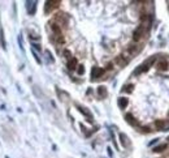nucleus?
I'll return each mask as SVG.
<instances>
[{"instance_id":"nucleus-1","label":"nucleus","mask_w":169,"mask_h":158,"mask_svg":"<svg viewBox=\"0 0 169 158\" xmlns=\"http://www.w3.org/2000/svg\"><path fill=\"white\" fill-rule=\"evenodd\" d=\"M155 59H156V58H151L150 60H147L146 63H143L142 65H139V67H138V68L135 69L134 74L137 76V74H140V73H143V72H147V71L150 69V65H151V64H152V63L155 61Z\"/></svg>"},{"instance_id":"nucleus-2","label":"nucleus","mask_w":169,"mask_h":158,"mask_svg":"<svg viewBox=\"0 0 169 158\" xmlns=\"http://www.w3.org/2000/svg\"><path fill=\"white\" fill-rule=\"evenodd\" d=\"M143 34H144V25H140V26H138L134 30V33H133V41L134 42H139L142 39Z\"/></svg>"},{"instance_id":"nucleus-3","label":"nucleus","mask_w":169,"mask_h":158,"mask_svg":"<svg viewBox=\"0 0 169 158\" xmlns=\"http://www.w3.org/2000/svg\"><path fill=\"white\" fill-rule=\"evenodd\" d=\"M55 20H56V24H57V25L60 24V25H64V26H65V25L68 24V17L65 16V13H57L56 17H55Z\"/></svg>"},{"instance_id":"nucleus-4","label":"nucleus","mask_w":169,"mask_h":158,"mask_svg":"<svg viewBox=\"0 0 169 158\" xmlns=\"http://www.w3.org/2000/svg\"><path fill=\"white\" fill-rule=\"evenodd\" d=\"M59 4H60V2H47V3H46V7H44L46 13L52 12L55 8H57V7H59Z\"/></svg>"},{"instance_id":"nucleus-5","label":"nucleus","mask_w":169,"mask_h":158,"mask_svg":"<svg viewBox=\"0 0 169 158\" xmlns=\"http://www.w3.org/2000/svg\"><path fill=\"white\" fill-rule=\"evenodd\" d=\"M116 63L120 65V67H125L128 63H129V56L126 55H118L116 58Z\"/></svg>"},{"instance_id":"nucleus-6","label":"nucleus","mask_w":169,"mask_h":158,"mask_svg":"<svg viewBox=\"0 0 169 158\" xmlns=\"http://www.w3.org/2000/svg\"><path fill=\"white\" fill-rule=\"evenodd\" d=\"M103 74H104V69H102V68L94 67L93 71H91V77H93V78H99V77L103 76Z\"/></svg>"},{"instance_id":"nucleus-7","label":"nucleus","mask_w":169,"mask_h":158,"mask_svg":"<svg viewBox=\"0 0 169 158\" xmlns=\"http://www.w3.org/2000/svg\"><path fill=\"white\" fill-rule=\"evenodd\" d=\"M50 26H51V29H52V31H53V35H62V33H61V26H60V25H57L56 22H50Z\"/></svg>"},{"instance_id":"nucleus-8","label":"nucleus","mask_w":169,"mask_h":158,"mask_svg":"<svg viewBox=\"0 0 169 158\" xmlns=\"http://www.w3.org/2000/svg\"><path fill=\"white\" fill-rule=\"evenodd\" d=\"M26 8H27L29 15L33 16L35 13V9H37V2H27L26 3Z\"/></svg>"},{"instance_id":"nucleus-9","label":"nucleus","mask_w":169,"mask_h":158,"mask_svg":"<svg viewBox=\"0 0 169 158\" xmlns=\"http://www.w3.org/2000/svg\"><path fill=\"white\" fill-rule=\"evenodd\" d=\"M77 107H78V110H79V111H81L84 116L87 118V120H89V122H93V115H91V112H90L89 110H86V107H82V106H77Z\"/></svg>"},{"instance_id":"nucleus-10","label":"nucleus","mask_w":169,"mask_h":158,"mask_svg":"<svg viewBox=\"0 0 169 158\" xmlns=\"http://www.w3.org/2000/svg\"><path fill=\"white\" fill-rule=\"evenodd\" d=\"M168 68H169L168 61H165V60H160V61L157 63V69H159V71L165 72V71H168Z\"/></svg>"},{"instance_id":"nucleus-11","label":"nucleus","mask_w":169,"mask_h":158,"mask_svg":"<svg viewBox=\"0 0 169 158\" xmlns=\"http://www.w3.org/2000/svg\"><path fill=\"white\" fill-rule=\"evenodd\" d=\"M125 118H126V122H128L129 124H131V125H135V127H137V125L139 124V123H138V120H137V119H135L131 114H126V115H125Z\"/></svg>"},{"instance_id":"nucleus-12","label":"nucleus","mask_w":169,"mask_h":158,"mask_svg":"<svg viewBox=\"0 0 169 158\" xmlns=\"http://www.w3.org/2000/svg\"><path fill=\"white\" fill-rule=\"evenodd\" d=\"M120 141H121V144H122L125 148H129V146H130V141H129V138H128V136H126L125 133H120Z\"/></svg>"},{"instance_id":"nucleus-13","label":"nucleus","mask_w":169,"mask_h":158,"mask_svg":"<svg viewBox=\"0 0 169 158\" xmlns=\"http://www.w3.org/2000/svg\"><path fill=\"white\" fill-rule=\"evenodd\" d=\"M98 94H99L102 98H105V97H107V88H105V86H99V88H98Z\"/></svg>"},{"instance_id":"nucleus-14","label":"nucleus","mask_w":169,"mask_h":158,"mask_svg":"<svg viewBox=\"0 0 169 158\" xmlns=\"http://www.w3.org/2000/svg\"><path fill=\"white\" fill-rule=\"evenodd\" d=\"M75 67H77V59L73 58V59L69 60V63H68V68L73 71V69H75Z\"/></svg>"},{"instance_id":"nucleus-15","label":"nucleus","mask_w":169,"mask_h":158,"mask_svg":"<svg viewBox=\"0 0 169 158\" xmlns=\"http://www.w3.org/2000/svg\"><path fill=\"white\" fill-rule=\"evenodd\" d=\"M128 103H129L128 98H120V99H118V106H120V109H125V107L128 106Z\"/></svg>"},{"instance_id":"nucleus-16","label":"nucleus","mask_w":169,"mask_h":158,"mask_svg":"<svg viewBox=\"0 0 169 158\" xmlns=\"http://www.w3.org/2000/svg\"><path fill=\"white\" fill-rule=\"evenodd\" d=\"M155 127H156L159 131H161V129H164V127H165V122H164V120H156V122H155Z\"/></svg>"},{"instance_id":"nucleus-17","label":"nucleus","mask_w":169,"mask_h":158,"mask_svg":"<svg viewBox=\"0 0 169 158\" xmlns=\"http://www.w3.org/2000/svg\"><path fill=\"white\" fill-rule=\"evenodd\" d=\"M166 148H168V145H166V144H163V145H160V146H156V148H153V151H157V153H160V151L165 150Z\"/></svg>"},{"instance_id":"nucleus-18","label":"nucleus","mask_w":169,"mask_h":158,"mask_svg":"<svg viewBox=\"0 0 169 158\" xmlns=\"http://www.w3.org/2000/svg\"><path fill=\"white\" fill-rule=\"evenodd\" d=\"M133 85L130 84V85H126V86H124V89H122V92H128V93H131L133 92Z\"/></svg>"},{"instance_id":"nucleus-19","label":"nucleus","mask_w":169,"mask_h":158,"mask_svg":"<svg viewBox=\"0 0 169 158\" xmlns=\"http://www.w3.org/2000/svg\"><path fill=\"white\" fill-rule=\"evenodd\" d=\"M78 67H79V68H78V73H79V74H83V73H84V68H83L82 65H78Z\"/></svg>"},{"instance_id":"nucleus-20","label":"nucleus","mask_w":169,"mask_h":158,"mask_svg":"<svg viewBox=\"0 0 169 158\" xmlns=\"http://www.w3.org/2000/svg\"><path fill=\"white\" fill-rule=\"evenodd\" d=\"M64 55H65V58H68V59H70L72 56H70V51H68V50H65L64 51Z\"/></svg>"},{"instance_id":"nucleus-21","label":"nucleus","mask_w":169,"mask_h":158,"mask_svg":"<svg viewBox=\"0 0 169 158\" xmlns=\"http://www.w3.org/2000/svg\"><path fill=\"white\" fill-rule=\"evenodd\" d=\"M140 129H142V132H147V133H148V132H151V129H150L148 127H142Z\"/></svg>"},{"instance_id":"nucleus-22","label":"nucleus","mask_w":169,"mask_h":158,"mask_svg":"<svg viewBox=\"0 0 169 158\" xmlns=\"http://www.w3.org/2000/svg\"><path fill=\"white\" fill-rule=\"evenodd\" d=\"M112 65H113V64H112V63H109V64L107 65V69H112V68H113Z\"/></svg>"}]
</instances>
